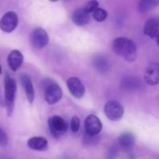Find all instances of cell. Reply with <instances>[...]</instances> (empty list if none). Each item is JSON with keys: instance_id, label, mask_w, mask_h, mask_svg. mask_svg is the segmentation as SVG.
I'll return each instance as SVG.
<instances>
[{"instance_id": "obj_13", "label": "cell", "mask_w": 159, "mask_h": 159, "mask_svg": "<svg viewBox=\"0 0 159 159\" xmlns=\"http://www.w3.org/2000/svg\"><path fill=\"white\" fill-rule=\"evenodd\" d=\"M23 61H24V56H23L22 53L18 50L12 51L9 54L8 58H7L9 66L13 71H16L20 67L23 63Z\"/></svg>"}, {"instance_id": "obj_24", "label": "cell", "mask_w": 159, "mask_h": 159, "mask_svg": "<svg viewBox=\"0 0 159 159\" xmlns=\"http://www.w3.org/2000/svg\"><path fill=\"white\" fill-rule=\"evenodd\" d=\"M115 157H116V150L111 148L108 153V159H115Z\"/></svg>"}, {"instance_id": "obj_21", "label": "cell", "mask_w": 159, "mask_h": 159, "mask_svg": "<svg viewBox=\"0 0 159 159\" xmlns=\"http://www.w3.org/2000/svg\"><path fill=\"white\" fill-rule=\"evenodd\" d=\"M98 2L97 0H90L86 3L85 7H84L85 10L88 12V13H91L96 10V9L98 8Z\"/></svg>"}, {"instance_id": "obj_1", "label": "cell", "mask_w": 159, "mask_h": 159, "mask_svg": "<svg viewBox=\"0 0 159 159\" xmlns=\"http://www.w3.org/2000/svg\"><path fill=\"white\" fill-rule=\"evenodd\" d=\"M113 52L118 56L124 58L128 62H133L137 58V46L134 41L129 38L119 37L111 43Z\"/></svg>"}, {"instance_id": "obj_19", "label": "cell", "mask_w": 159, "mask_h": 159, "mask_svg": "<svg viewBox=\"0 0 159 159\" xmlns=\"http://www.w3.org/2000/svg\"><path fill=\"white\" fill-rule=\"evenodd\" d=\"M94 66L99 72L102 73H105L109 68L107 59L102 56H98L94 58Z\"/></svg>"}, {"instance_id": "obj_7", "label": "cell", "mask_w": 159, "mask_h": 159, "mask_svg": "<svg viewBox=\"0 0 159 159\" xmlns=\"http://www.w3.org/2000/svg\"><path fill=\"white\" fill-rule=\"evenodd\" d=\"M18 16L13 11L7 12L0 20V29L6 33H10L16 28L18 25Z\"/></svg>"}, {"instance_id": "obj_4", "label": "cell", "mask_w": 159, "mask_h": 159, "mask_svg": "<svg viewBox=\"0 0 159 159\" xmlns=\"http://www.w3.org/2000/svg\"><path fill=\"white\" fill-rule=\"evenodd\" d=\"M48 127L53 137L60 138L66 133L68 125L61 116H53L48 119Z\"/></svg>"}, {"instance_id": "obj_15", "label": "cell", "mask_w": 159, "mask_h": 159, "mask_svg": "<svg viewBox=\"0 0 159 159\" xmlns=\"http://www.w3.org/2000/svg\"><path fill=\"white\" fill-rule=\"evenodd\" d=\"M20 80L23 88H24V91H25L27 101L30 104H32L34 100V90L31 80H30V76H27V74H23L20 76Z\"/></svg>"}, {"instance_id": "obj_10", "label": "cell", "mask_w": 159, "mask_h": 159, "mask_svg": "<svg viewBox=\"0 0 159 159\" xmlns=\"http://www.w3.org/2000/svg\"><path fill=\"white\" fill-rule=\"evenodd\" d=\"M144 80L151 86L159 84V63L152 62L148 66L145 72Z\"/></svg>"}, {"instance_id": "obj_3", "label": "cell", "mask_w": 159, "mask_h": 159, "mask_svg": "<svg viewBox=\"0 0 159 159\" xmlns=\"http://www.w3.org/2000/svg\"><path fill=\"white\" fill-rule=\"evenodd\" d=\"M16 84L15 80L8 73L5 75V105L8 116H11L14 109Z\"/></svg>"}, {"instance_id": "obj_14", "label": "cell", "mask_w": 159, "mask_h": 159, "mask_svg": "<svg viewBox=\"0 0 159 159\" xmlns=\"http://www.w3.org/2000/svg\"><path fill=\"white\" fill-rule=\"evenodd\" d=\"M72 20L76 25L84 26L90 21V13H88L84 8L77 9L74 11L72 16Z\"/></svg>"}, {"instance_id": "obj_17", "label": "cell", "mask_w": 159, "mask_h": 159, "mask_svg": "<svg viewBox=\"0 0 159 159\" xmlns=\"http://www.w3.org/2000/svg\"><path fill=\"white\" fill-rule=\"evenodd\" d=\"M159 5V0H140L139 3V11L145 13L153 10Z\"/></svg>"}, {"instance_id": "obj_9", "label": "cell", "mask_w": 159, "mask_h": 159, "mask_svg": "<svg viewBox=\"0 0 159 159\" xmlns=\"http://www.w3.org/2000/svg\"><path fill=\"white\" fill-rule=\"evenodd\" d=\"M67 87L70 94L76 98H81L85 94V88L81 80L77 77H70L67 80Z\"/></svg>"}, {"instance_id": "obj_25", "label": "cell", "mask_w": 159, "mask_h": 159, "mask_svg": "<svg viewBox=\"0 0 159 159\" xmlns=\"http://www.w3.org/2000/svg\"><path fill=\"white\" fill-rule=\"evenodd\" d=\"M155 39H156V42H157V44L159 45V34L156 37Z\"/></svg>"}, {"instance_id": "obj_5", "label": "cell", "mask_w": 159, "mask_h": 159, "mask_svg": "<svg viewBox=\"0 0 159 159\" xmlns=\"http://www.w3.org/2000/svg\"><path fill=\"white\" fill-rule=\"evenodd\" d=\"M104 111L108 119L111 121H119L124 115V108L117 101H108L104 107Z\"/></svg>"}, {"instance_id": "obj_20", "label": "cell", "mask_w": 159, "mask_h": 159, "mask_svg": "<svg viewBox=\"0 0 159 159\" xmlns=\"http://www.w3.org/2000/svg\"><path fill=\"white\" fill-rule=\"evenodd\" d=\"M93 17L98 22H102V21L105 20L107 18V16H108V13L105 11V10L102 8H98L94 10L92 13Z\"/></svg>"}, {"instance_id": "obj_6", "label": "cell", "mask_w": 159, "mask_h": 159, "mask_svg": "<svg viewBox=\"0 0 159 159\" xmlns=\"http://www.w3.org/2000/svg\"><path fill=\"white\" fill-rule=\"evenodd\" d=\"M49 42L48 34L44 29L37 27L34 29L30 34V42L35 48H43L48 45Z\"/></svg>"}, {"instance_id": "obj_2", "label": "cell", "mask_w": 159, "mask_h": 159, "mask_svg": "<svg viewBox=\"0 0 159 159\" xmlns=\"http://www.w3.org/2000/svg\"><path fill=\"white\" fill-rule=\"evenodd\" d=\"M42 88L44 90V97L48 105H54L61 100L62 91L58 84L49 78L43 80Z\"/></svg>"}, {"instance_id": "obj_16", "label": "cell", "mask_w": 159, "mask_h": 159, "mask_svg": "<svg viewBox=\"0 0 159 159\" xmlns=\"http://www.w3.org/2000/svg\"><path fill=\"white\" fill-rule=\"evenodd\" d=\"M119 143L125 149H129L135 143V137L131 133H123L119 137Z\"/></svg>"}, {"instance_id": "obj_12", "label": "cell", "mask_w": 159, "mask_h": 159, "mask_svg": "<svg viewBox=\"0 0 159 159\" xmlns=\"http://www.w3.org/2000/svg\"><path fill=\"white\" fill-rule=\"evenodd\" d=\"M27 146L34 151H44L48 148V143L45 137H34L27 140Z\"/></svg>"}, {"instance_id": "obj_22", "label": "cell", "mask_w": 159, "mask_h": 159, "mask_svg": "<svg viewBox=\"0 0 159 159\" xmlns=\"http://www.w3.org/2000/svg\"><path fill=\"white\" fill-rule=\"evenodd\" d=\"M80 126V120L77 116H73L71 120V129L73 133L78 132Z\"/></svg>"}, {"instance_id": "obj_11", "label": "cell", "mask_w": 159, "mask_h": 159, "mask_svg": "<svg viewBox=\"0 0 159 159\" xmlns=\"http://www.w3.org/2000/svg\"><path fill=\"white\" fill-rule=\"evenodd\" d=\"M143 32L147 36L151 38H156L159 34V17L154 16L147 20L145 23Z\"/></svg>"}, {"instance_id": "obj_27", "label": "cell", "mask_w": 159, "mask_h": 159, "mask_svg": "<svg viewBox=\"0 0 159 159\" xmlns=\"http://www.w3.org/2000/svg\"><path fill=\"white\" fill-rule=\"evenodd\" d=\"M51 2H57V1H59V0H50Z\"/></svg>"}, {"instance_id": "obj_18", "label": "cell", "mask_w": 159, "mask_h": 159, "mask_svg": "<svg viewBox=\"0 0 159 159\" xmlns=\"http://www.w3.org/2000/svg\"><path fill=\"white\" fill-rule=\"evenodd\" d=\"M123 87L128 91H137L142 87V84L135 77H129L123 81Z\"/></svg>"}, {"instance_id": "obj_26", "label": "cell", "mask_w": 159, "mask_h": 159, "mask_svg": "<svg viewBox=\"0 0 159 159\" xmlns=\"http://www.w3.org/2000/svg\"><path fill=\"white\" fill-rule=\"evenodd\" d=\"M2 73V66L0 65V74Z\"/></svg>"}, {"instance_id": "obj_8", "label": "cell", "mask_w": 159, "mask_h": 159, "mask_svg": "<svg viewBox=\"0 0 159 159\" xmlns=\"http://www.w3.org/2000/svg\"><path fill=\"white\" fill-rule=\"evenodd\" d=\"M86 134L89 136H98L102 129V124L98 117L90 115L85 119L84 123Z\"/></svg>"}, {"instance_id": "obj_23", "label": "cell", "mask_w": 159, "mask_h": 159, "mask_svg": "<svg viewBox=\"0 0 159 159\" xmlns=\"http://www.w3.org/2000/svg\"><path fill=\"white\" fill-rule=\"evenodd\" d=\"M8 143V137L7 134L0 128V146L6 147Z\"/></svg>"}, {"instance_id": "obj_28", "label": "cell", "mask_w": 159, "mask_h": 159, "mask_svg": "<svg viewBox=\"0 0 159 159\" xmlns=\"http://www.w3.org/2000/svg\"><path fill=\"white\" fill-rule=\"evenodd\" d=\"M66 1H69V0H66Z\"/></svg>"}]
</instances>
